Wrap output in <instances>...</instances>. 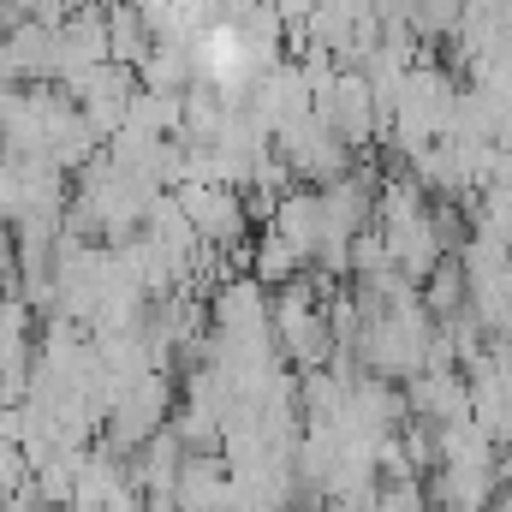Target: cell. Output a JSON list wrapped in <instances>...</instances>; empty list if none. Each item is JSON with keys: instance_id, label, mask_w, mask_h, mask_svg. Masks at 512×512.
<instances>
[{"instance_id": "1", "label": "cell", "mask_w": 512, "mask_h": 512, "mask_svg": "<svg viewBox=\"0 0 512 512\" xmlns=\"http://www.w3.org/2000/svg\"><path fill=\"white\" fill-rule=\"evenodd\" d=\"M173 417V382H167V370H143L137 382L108 405V447H120V453H131V447H143L161 423Z\"/></svg>"}, {"instance_id": "2", "label": "cell", "mask_w": 512, "mask_h": 512, "mask_svg": "<svg viewBox=\"0 0 512 512\" xmlns=\"http://www.w3.org/2000/svg\"><path fill=\"white\" fill-rule=\"evenodd\" d=\"M173 203L185 209V221L197 227L203 245H239L251 233L245 197L233 185H221V179H185V185H173Z\"/></svg>"}, {"instance_id": "3", "label": "cell", "mask_w": 512, "mask_h": 512, "mask_svg": "<svg viewBox=\"0 0 512 512\" xmlns=\"http://www.w3.org/2000/svg\"><path fill=\"white\" fill-rule=\"evenodd\" d=\"M316 114L328 120V131H334L352 155H364V149L376 143V131H382L376 90H370L364 66H340V72H334V90H328V102H316Z\"/></svg>"}, {"instance_id": "4", "label": "cell", "mask_w": 512, "mask_h": 512, "mask_svg": "<svg viewBox=\"0 0 512 512\" xmlns=\"http://www.w3.org/2000/svg\"><path fill=\"white\" fill-rule=\"evenodd\" d=\"M268 227L304 256V268H310V256L322 251V197H316V185H292V191H280Z\"/></svg>"}, {"instance_id": "5", "label": "cell", "mask_w": 512, "mask_h": 512, "mask_svg": "<svg viewBox=\"0 0 512 512\" xmlns=\"http://www.w3.org/2000/svg\"><path fill=\"white\" fill-rule=\"evenodd\" d=\"M131 72H137L143 90H173V96H185V90L197 84V72H191V48H185V42H149V54H143Z\"/></svg>"}, {"instance_id": "6", "label": "cell", "mask_w": 512, "mask_h": 512, "mask_svg": "<svg viewBox=\"0 0 512 512\" xmlns=\"http://www.w3.org/2000/svg\"><path fill=\"white\" fill-rule=\"evenodd\" d=\"M179 120H185V96H173V90H131L126 102V126L137 131H155V137H179Z\"/></svg>"}, {"instance_id": "7", "label": "cell", "mask_w": 512, "mask_h": 512, "mask_svg": "<svg viewBox=\"0 0 512 512\" xmlns=\"http://www.w3.org/2000/svg\"><path fill=\"white\" fill-rule=\"evenodd\" d=\"M251 274L274 292V286H286L292 274H304V256L292 251L274 227H262V233H256V245H251Z\"/></svg>"}, {"instance_id": "8", "label": "cell", "mask_w": 512, "mask_h": 512, "mask_svg": "<svg viewBox=\"0 0 512 512\" xmlns=\"http://www.w3.org/2000/svg\"><path fill=\"white\" fill-rule=\"evenodd\" d=\"M268 6H274V18H280V24H304V18L316 12V0H268Z\"/></svg>"}]
</instances>
